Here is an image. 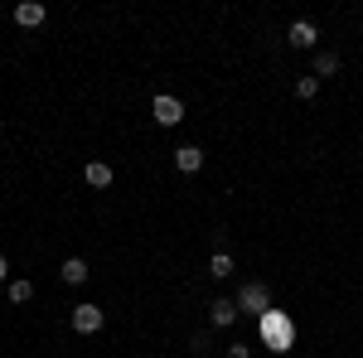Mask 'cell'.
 <instances>
[{
    "label": "cell",
    "instance_id": "obj_1",
    "mask_svg": "<svg viewBox=\"0 0 363 358\" xmlns=\"http://www.w3.org/2000/svg\"><path fill=\"white\" fill-rule=\"evenodd\" d=\"M262 339L272 344V354H286V349L296 344V325H291L286 315H277V310H267V315H262Z\"/></svg>",
    "mask_w": 363,
    "mask_h": 358
},
{
    "label": "cell",
    "instance_id": "obj_2",
    "mask_svg": "<svg viewBox=\"0 0 363 358\" xmlns=\"http://www.w3.org/2000/svg\"><path fill=\"white\" fill-rule=\"evenodd\" d=\"M238 310H247V315H257V320H262V315L272 310V291H267L262 281L242 286V291H238Z\"/></svg>",
    "mask_w": 363,
    "mask_h": 358
},
{
    "label": "cell",
    "instance_id": "obj_3",
    "mask_svg": "<svg viewBox=\"0 0 363 358\" xmlns=\"http://www.w3.org/2000/svg\"><path fill=\"white\" fill-rule=\"evenodd\" d=\"M150 116H155L160 126H179V121H184V102H179V97H169V92H160V97L150 102Z\"/></svg>",
    "mask_w": 363,
    "mask_h": 358
},
{
    "label": "cell",
    "instance_id": "obj_4",
    "mask_svg": "<svg viewBox=\"0 0 363 358\" xmlns=\"http://www.w3.org/2000/svg\"><path fill=\"white\" fill-rule=\"evenodd\" d=\"M102 325H107V315L97 305H73V330L78 334H97Z\"/></svg>",
    "mask_w": 363,
    "mask_h": 358
},
{
    "label": "cell",
    "instance_id": "obj_5",
    "mask_svg": "<svg viewBox=\"0 0 363 358\" xmlns=\"http://www.w3.org/2000/svg\"><path fill=\"white\" fill-rule=\"evenodd\" d=\"M44 15H49V10H44L39 0H20V5H15V25H20V29H39V25H44Z\"/></svg>",
    "mask_w": 363,
    "mask_h": 358
},
{
    "label": "cell",
    "instance_id": "obj_6",
    "mask_svg": "<svg viewBox=\"0 0 363 358\" xmlns=\"http://www.w3.org/2000/svg\"><path fill=\"white\" fill-rule=\"evenodd\" d=\"M83 179L92 184V189H112L116 174H112V165H107V160H87V165H83Z\"/></svg>",
    "mask_w": 363,
    "mask_h": 358
},
{
    "label": "cell",
    "instance_id": "obj_7",
    "mask_svg": "<svg viewBox=\"0 0 363 358\" xmlns=\"http://www.w3.org/2000/svg\"><path fill=\"white\" fill-rule=\"evenodd\" d=\"M286 39H291V49H315V39H320V29L310 25V20H296V25L286 29Z\"/></svg>",
    "mask_w": 363,
    "mask_h": 358
},
{
    "label": "cell",
    "instance_id": "obj_8",
    "mask_svg": "<svg viewBox=\"0 0 363 358\" xmlns=\"http://www.w3.org/2000/svg\"><path fill=\"white\" fill-rule=\"evenodd\" d=\"M233 320H238V301H208V325L228 330Z\"/></svg>",
    "mask_w": 363,
    "mask_h": 358
},
{
    "label": "cell",
    "instance_id": "obj_9",
    "mask_svg": "<svg viewBox=\"0 0 363 358\" xmlns=\"http://www.w3.org/2000/svg\"><path fill=\"white\" fill-rule=\"evenodd\" d=\"M174 165L184 169V174H199V169H203V150H199V145H179V150H174Z\"/></svg>",
    "mask_w": 363,
    "mask_h": 358
},
{
    "label": "cell",
    "instance_id": "obj_10",
    "mask_svg": "<svg viewBox=\"0 0 363 358\" xmlns=\"http://www.w3.org/2000/svg\"><path fill=\"white\" fill-rule=\"evenodd\" d=\"M58 276H63L68 286H83L87 276H92V267H87L83 257H68V262H63V272H58Z\"/></svg>",
    "mask_w": 363,
    "mask_h": 358
},
{
    "label": "cell",
    "instance_id": "obj_11",
    "mask_svg": "<svg viewBox=\"0 0 363 358\" xmlns=\"http://www.w3.org/2000/svg\"><path fill=\"white\" fill-rule=\"evenodd\" d=\"M5 296H10V305H25V301H34V281H25V276H15V281L5 286Z\"/></svg>",
    "mask_w": 363,
    "mask_h": 358
},
{
    "label": "cell",
    "instance_id": "obj_12",
    "mask_svg": "<svg viewBox=\"0 0 363 358\" xmlns=\"http://www.w3.org/2000/svg\"><path fill=\"white\" fill-rule=\"evenodd\" d=\"M339 73V54H315V78H335Z\"/></svg>",
    "mask_w": 363,
    "mask_h": 358
},
{
    "label": "cell",
    "instance_id": "obj_13",
    "mask_svg": "<svg viewBox=\"0 0 363 358\" xmlns=\"http://www.w3.org/2000/svg\"><path fill=\"white\" fill-rule=\"evenodd\" d=\"M208 276H213V281H223V276H233V257H228V252H218V257L208 262Z\"/></svg>",
    "mask_w": 363,
    "mask_h": 358
},
{
    "label": "cell",
    "instance_id": "obj_14",
    "mask_svg": "<svg viewBox=\"0 0 363 358\" xmlns=\"http://www.w3.org/2000/svg\"><path fill=\"white\" fill-rule=\"evenodd\" d=\"M315 92H320V78H315V73H310V78H296V97H301V102H310Z\"/></svg>",
    "mask_w": 363,
    "mask_h": 358
},
{
    "label": "cell",
    "instance_id": "obj_15",
    "mask_svg": "<svg viewBox=\"0 0 363 358\" xmlns=\"http://www.w3.org/2000/svg\"><path fill=\"white\" fill-rule=\"evenodd\" d=\"M247 354H252L247 344H228V358H247Z\"/></svg>",
    "mask_w": 363,
    "mask_h": 358
},
{
    "label": "cell",
    "instance_id": "obj_16",
    "mask_svg": "<svg viewBox=\"0 0 363 358\" xmlns=\"http://www.w3.org/2000/svg\"><path fill=\"white\" fill-rule=\"evenodd\" d=\"M0 286H10V262L0 257Z\"/></svg>",
    "mask_w": 363,
    "mask_h": 358
}]
</instances>
